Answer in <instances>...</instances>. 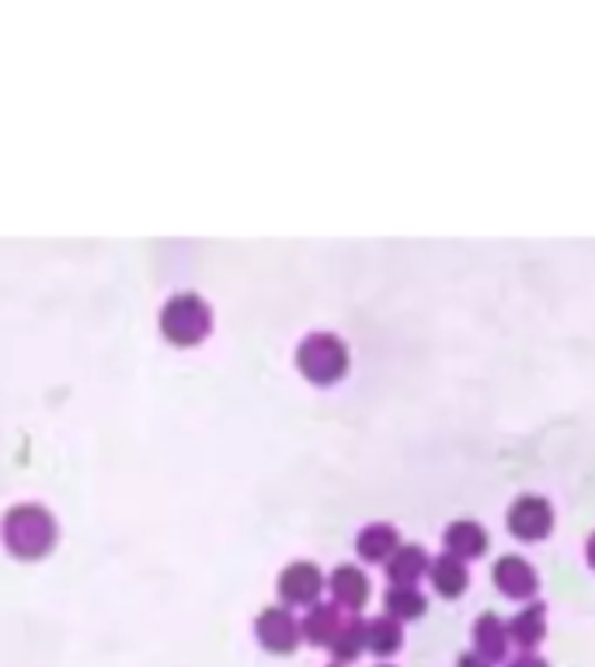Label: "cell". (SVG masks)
<instances>
[{"instance_id":"obj_1","label":"cell","mask_w":595,"mask_h":667,"mask_svg":"<svg viewBox=\"0 0 595 667\" xmlns=\"http://www.w3.org/2000/svg\"><path fill=\"white\" fill-rule=\"evenodd\" d=\"M4 546L18 560H42L49 557V549L60 539V526L42 504H14L4 514V526H0Z\"/></svg>"},{"instance_id":"obj_2","label":"cell","mask_w":595,"mask_h":667,"mask_svg":"<svg viewBox=\"0 0 595 667\" xmlns=\"http://www.w3.org/2000/svg\"><path fill=\"white\" fill-rule=\"evenodd\" d=\"M213 331V306L195 296V293H178L164 303L160 310V334L175 347H195L203 344Z\"/></svg>"},{"instance_id":"obj_3","label":"cell","mask_w":595,"mask_h":667,"mask_svg":"<svg viewBox=\"0 0 595 667\" xmlns=\"http://www.w3.org/2000/svg\"><path fill=\"white\" fill-rule=\"evenodd\" d=\"M296 369L306 375L310 383L318 386H331L349 372V347L338 334L318 331L306 334L296 347Z\"/></svg>"},{"instance_id":"obj_4","label":"cell","mask_w":595,"mask_h":667,"mask_svg":"<svg viewBox=\"0 0 595 667\" xmlns=\"http://www.w3.org/2000/svg\"><path fill=\"white\" fill-rule=\"evenodd\" d=\"M508 521V532L523 542H536V539H547L554 529V508L547 498H536V494H523L513 501L505 514Z\"/></svg>"},{"instance_id":"obj_5","label":"cell","mask_w":595,"mask_h":667,"mask_svg":"<svg viewBox=\"0 0 595 667\" xmlns=\"http://www.w3.org/2000/svg\"><path fill=\"white\" fill-rule=\"evenodd\" d=\"M254 632H259V640L269 654H293L303 640L300 622L293 619V612L290 608H279V605L262 608L259 622H254Z\"/></svg>"},{"instance_id":"obj_6","label":"cell","mask_w":595,"mask_h":667,"mask_svg":"<svg viewBox=\"0 0 595 667\" xmlns=\"http://www.w3.org/2000/svg\"><path fill=\"white\" fill-rule=\"evenodd\" d=\"M321 588H324V573L306 560H296L279 573V595L286 605H318Z\"/></svg>"},{"instance_id":"obj_7","label":"cell","mask_w":595,"mask_h":667,"mask_svg":"<svg viewBox=\"0 0 595 667\" xmlns=\"http://www.w3.org/2000/svg\"><path fill=\"white\" fill-rule=\"evenodd\" d=\"M495 585L505 598H529L536 595V570L523 560V557H501L491 570Z\"/></svg>"},{"instance_id":"obj_8","label":"cell","mask_w":595,"mask_h":667,"mask_svg":"<svg viewBox=\"0 0 595 667\" xmlns=\"http://www.w3.org/2000/svg\"><path fill=\"white\" fill-rule=\"evenodd\" d=\"M331 595H334V605L349 608V612H355V608H362L365 601H370V577H365L359 567L352 563H342L328 581Z\"/></svg>"},{"instance_id":"obj_9","label":"cell","mask_w":595,"mask_h":667,"mask_svg":"<svg viewBox=\"0 0 595 667\" xmlns=\"http://www.w3.org/2000/svg\"><path fill=\"white\" fill-rule=\"evenodd\" d=\"M349 612H342V605H310L306 619L300 622L303 640H310L314 647H331V640L342 629Z\"/></svg>"},{"instance_id":"obj_10","label":"cell","mask_w":595,"mask_h":667,"mask_svg":"<svg viewBox=\"0 0 595 667\" xmlns=\"http://www.w3.org/2000/svg\"><path fill=\"white\" fill-rule=\"evenodd\" d=\"M421 573H429V553L418 542H404L393 549V557L387 560V577L401 588H414Z\"/></svg>"},{"instance_id":"obj_11","label":"cell","mask_w":595,"mask_h":667,"mask_svg":"<svg viewBox=\"0 0 595 667\" xmlns=\"http://www.w3.org/2000/svg\"><path fill=\"white\" fill-rule=\"evenodd\" d=\"M547 636V605L533 601L523 612H516V619L508 622V644H519L523 650H533L536 644H544Z\"/></svg>"},{"instance_id":"obj_12","label":"cell","mask_w":595,"mask_h":667,"mask_svg":"<svg viewBox=\"0 0 595 667\" xmlns=\"http://www.w3.org/2000/svg\"><path fill=\"white\" fill-rule=\"evenodd\" d=\"M505 650H508V626L495 612H485L474 622V654L495 664L505 657Z\"/></svg>"},{"instance_id":"obj_13","label":"cell","mask_w":595,"mask_h":667,"mask_svg":"<svg viewBox=\"0 0 595 667\" xmlns=\"http://www.w3.org/2000/svg\"><path fill=\"white\" fill-rule=\"evenodd\" d=\"M442 539H446V553L460 557V560H474V557H480L488 549V532L470 518L452 521Z\"/></svg>"},{"instance_id":"obj_14","label":"cell","mask_w":595,"mask_h":667,"mask_svg":"<svg viewBox=\"0 0 595 667\" xmlns=\"http://www.w3.org/2000/svg\"><path fill=\"white\" fill-rule=\"evenodd\" d=\"M429 577H432V585H436V591H439L442 598H460V595L467 591V585H470L467 563H464L460 557H452V553L436 557V560L429 563Z\"/></svg>"},{"instance_id":"obj_15","label":"cell","mask_w":595,"mask_h":667,"mask_svg":"<svg viewBox=\"0 0 595 667\" xmlns=\"http://www.w3.org/2000/svg\"><path fill=\"white\" fill-rule=\"evenodd\" d=\"M397 546H401L397 542V529L387 526V521H373V526H365L355 539L359 557L370 560V563H387Z\"/></svg>"},{"instance_id":"obj_16","label":"cell","mask_w":595,"mask_h":667,"mask_svg":"<svg viewBox=\"0 0 595 667\" xmlns=\"http://www.w3.org/2000/svg\"><path fill=\"white\" fill-rule=\"evenodd\" d=\"M401 644H404V629H401V622H397V619L377 616V619L365 622V650H373L377 657L397 654V650H401Z\"/></svg>"},{"instance_id":"obj_17","label":"cell","mask_w":595,"mask_h":667,"mask_svg":"<svg viewBox=\"0 0 595 667\" xmlns=\"http://www.w3.org/2000/svg\"><path fill=\"white\" fill-rule=\"evenodd\" d=\"M383 608L387 616L397 619V622H408V619H421L425 608H429V601H425V595L418 588H401L393 585L387 595H383Z\"/></svg>"},{"instance_id":"obj_18","label":"cell","mask_w":595,"mask_h":667,"mask_svg":"<svg viewBox=\"0 0 595 667\" xmlns=\"http://www.w3.org/2000/svg\"><path fill=\"white\" fill-rule=\"evenodd\" d=\"M331 654H334V660H355L362 650H365V622L355 616V612H349L345 616V622H342V629H338V636L331 640V647H328Z\"/></svg>"},{"instance_id":"obj_19","label":"cell","mask_w":595,"mask_h":667,"mask_svg":"<svg viewBox=\"0 0 595 667\" xmlns=\"http://www.w3.org/2000/svg\"><path fill=\"white\" fill-rule=\"evenodd\" d=\"M508 667H550L544 657H533V654H523V657H516L513 664H508Z\"/></svg>"},{"instance_id":"obj_20","label":"cell","mask_w":595,"mask_h":667,"mask_svg":"<svg viewBox=\"0 0 595 667\" xmlns=\"http://www.w3.org/2000/svg\"><path fill=\"white\" fill-rule=\"evenodd\" d=\"M457 667H491V664H488V660H480L477 654H460Z\"/></svg>"},{"instance_id":"obj_21","label":"cell","mask_w":595,"mask_h":667,"mask_svg":"<svg viewBox=\"0 0 595 667\" xmlns=\"http://www.w3.org/2000/svg\"><path fill=\"white\" fill-rule=\"evenodd\" d=\"M585 553H588V567L595 570V532H592L588 542H585Z\"/></svg>"},{"instance_id":"obj_22","label":"cell","mask_w":595,"mask_h":667,"mask_svg":"<svg viewBox=\"0 0 595 667\" xmlns=\"http://www.w3.org/2000/svg\"><path fill=\"white\" fill-rule=\"evenodd\" d=\"M383 667H390V664H383Z\"/></svg>"},{"instance_id":"obj_23","label":"cell","mask_w":595,"mask_h":667,"mask_svg":"<svg viewBox=\"0 0 595 667\" xmlns=\"http://www.w3.org/2000/svg\"><path fill=\"white\" fill-rule=\"evenodd\" d=\"M331 667H338V664H331Z\"/></svg>"}]
</instances>
